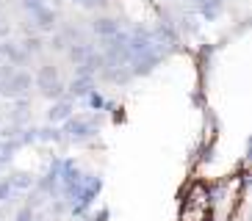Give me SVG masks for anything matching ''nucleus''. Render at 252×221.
Masks as SVG:
<instances>
[]
</instances>
